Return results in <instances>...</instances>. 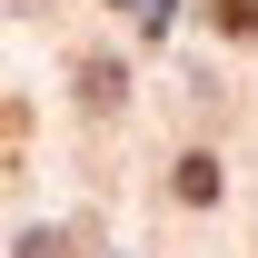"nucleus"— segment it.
<instances>
[{"mask_svg":"<svg viewBox=\"0 0 258 258\" xmlns=\"http://www.w3.org/2000/svg\"><path fill=\"white\" fill-rule=\"evenodd\" d=\"M129 20H139V30H159V20H169V0H129Z\"/></svg>","mask_w":258,"mask_h":258,"instance_id":"obj_5","label":"nucleus"},{"mask_svg":"<svg viewBox=\"0 0 258 258\" xmlns=\"http://www.w3.org/2000/svg\"><path fill=\"white\" fill-rule=\"evenodd\" d=\"M209 20H219L228 40H258V0H209Z\"/></svg>","mask_w":258,"mask_h":258,"instance_id":"obj_2","label":"nucleus"},{"mask_svg":"<svg viewBox=\"0 0 258 258\" xmlns=\"http://www.w3.org/2000/svg\"><path fill=\"white\" fill-rule=\"evenodd\" d=\"M169 189L189 199V209H209V199H219V159H209V149H189V159L169 169Z\"/></svg>","mask_w":258,"mask_h":258,"instance_id":"obj_1","label":"nucleus"},{"mask_svg":"<svg viewBox=\"0 0 258 258\" xmlns=\"http://www.w3.org/2000/svg\"><path fill=\"white\" fill-rule=\"evenodd\" d=\"M20 139H30V119H20V109H0V179H10V159H20Z\"/></svg>","mask_w":258,"mask_h":258,"instance_id":"obj_4","label":"nucleus"},{"mask_svg":"<svg viewBox=\"0 0 258 258\" xmlns=\"http://www.w3.org/2000/svg\"><path fill=\"white\" fill-rule=\"evenodd\" d=\"M20 248H30V258H70V248H60V238H20Z\"/></svg>","mask_w":258,"mask_h":258,"instance_id":"obj_6","label":"nucleus"},{"mask_svg":"<svg viewBox=\"0 0 258 258\" xmlns=\"http://www.w3.org/2000/svg\"><path fill=\"white\" fill-rule=\"evenodd\" d=\"M80 99H90V109H109V99H119V70L99 60V70H80Z\"/></svg>","mask_w":258,"mask_h":258,"instance_id":"obj_3","label":"nucleus"}]
</instances>
